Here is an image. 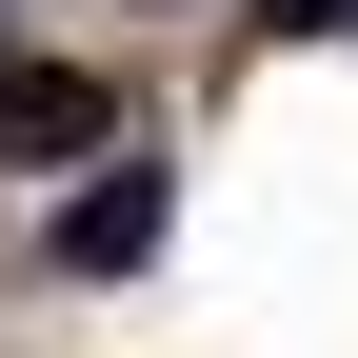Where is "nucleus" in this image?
<instances>
[{"label": "nucleus", "mask_w": 358, "mask_h": 358, "mask_svg": "<svg viewBox=\"0 0 358 358\" xmlns=\"http://www.w3.org/2000/svg\"><path fill=\"white\" fill-rule=\"evenodd\" d=\"M0 80H20V60H0Z\"/></svg>", "instance_id": "obj_3"}, {"label": "nucleus", "mask_w": 358, "mask_h": 358, "mask_svg": "<svg viewBox=\"0 0 358 358\" xmlns=\"http://www.w3.org/2000/svg\"><path fill=\"white\" fill-rule=\"evenodd\" d=\"M0 140H20V159H60V140H100V80H0Z\"/></svg>", "instance_id": "obj_2"}, {"label": "nucleus", "mask_w": 358, "mask_h": 358, "mask_svg": "<svg viewBox=\"0 0 358 358\" xmlns=\"http://www.w3.org/2000/svg\"><path fill=\"white\" fill-rule=\"evenodd\" d=\"M159 219H179V179H159V159H120V179H80V199H60V259H80V279H140Z\"/></svg>", "instance_id": "obj_1"}]
</instances>
